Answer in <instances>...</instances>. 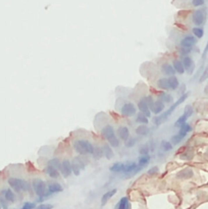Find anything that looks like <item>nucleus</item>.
<instances>
[{
  "label": "nucleus",
  "mask_w": 208,
  "mask_h": 209,
  "mask_svg": "<svg viewBox=\"0 0 208 209\" xmlns=\"http://www.w3.org/2000/svg\"><path fill=\"white\" fill-rule=\"evenodd\" d=\"M74 148L80 155H92L94 146L87 140H77L74 142Z\"/></svg>",
  "instance_id": "nucleus-1"
},
{
  "label": "nucleus",
  "mask_w": 208,
  "mask_h": 209,
  "mask_svg": "<svg viewBox=\"0 0 208 209\" xmlns=\"http://www.w3.org/2000/svg\"><path fill=\"white\" fill-rule=\"evenodd\" d=\"M8 185L10 186L11 189H13L16 192H22V191H29L31 188L30 184L27 181L22 179H18V177H9L7 180Z\"/></svg>",
  "instance_id": "nucleus-2"
},
{
  "label": "nucleus",
  "mask_w": 208,
  "mask_h": 209,
  "mask_svg": "<svg viewBox=\"0 0 208 209\" xmlns=\"http://www.w3.org/2000/svg\"><path fill=\"white\" fill-rule=\"evenodd\" d=\"M207 18V11L206 8H199L193 12L192 15V22L196 27L203 26L206 22Z\"/></svg>",
  "instance_id": "nucleus-3"
},
{
  "label": "nucleus",
  "mask_w": 208,
  "mask_h": 209,
  "mask_svg": "<svg viewBox=\"0 0 208 209\" xmlns=\"http://www.w3.org/2000/svg\"><path fill=\"white\" fill-rule=\"evenodd\" d=\"M32 187H33L34 192L39 196V197H41V196H45V195H47V194H50V193L47 192L46 183H45L44 181H42V180H40V179H34L33 180Z\"/></svg>",
  "instance_id": "nucleus-4"
},
{
  "label": "nucleus",
  "mask_w": 208,
  "mask_h": 209,
  "mask_svg": "<svg viewBox=\"0 0 208 209\" xmlns=\"http://www.w3.org/2000/svg\"><path fill=\"white\" fill-rule=\"evenodd\" d=\"M120 113L123 116L131 117L137 114V108H136L135 104L132 102H127L123 104V106L120 109Z\"/></svg>",
  "instance_id": "nucleus-5"
},
{
  "label": "nucleus",
  "mask_w": 208,
  "mask_h": 209,
  "mask_svg": "<svg viewBox=\"0 0 208 209\" xmlns=\"http://www.w3.org/2000/svg\"><path fill=\"white\" fill-rule=\"evenodd\" d=\"M182 62H183V65H184L185 70H186L189 74H192L195 69V63H194V60H193L192 57L189 56V55H185V56L183 57Z\"/></svg>",
  "instance_id": "nucleus-6"
},
{
  "label": "nucleus",
  "mask_w": 208,
  "mask_h": 209,
  "mask_svg": "<svg viewBox=\"0 0 208 209\" xmlns=\"http://www.w3.org/2000/svg\"><path fill=\"white\" fill-rule=\"evenodd\" d=\"M59 171H60V175H62L63 177H69V175H71V163L69 160H63L62 162H61V166H60V169H59Z\"/></svg>",
  "instance_id": "nucleus-7"
},
{
  "label": "nucleus",
  "mask_w": 208,
  "mask_h": 209,
  "mask_svg": "<svg viewBox=\"0 0 208 209\" xmlns=\"http://www.w3.org/2000/svg\"><path fill=\"white\" fill-rule=\"evenodd\" d=\"M164 108H165V103H163L162 101L160 100H155L154 101V103L152 104V106L150 107V110H151V112H153L154 114H160L161 112H163Z\"/></svg>",
  "instance_id": "nucleus-8"
},
{
  "label": "nucleus",
  "mask_w": 208,
  "mask_h": 209,
  "mask_svg": "<svg viewBox=\"0 0 208 209\" xmlns=\"http://www.w3.org/2000/svg\"><path fill=\"white\" fill-rule=\"evenodd\" d=\"M71 171L75 175H80L81 173V169L84 168V164H82V160L78 157H76L73 161H71Z\"/></svg>",
  "instance_id": "nucleus-9"
},
{
  "label": "nucleus",
  "mask_w": 208,
  "mask_h": 209,
  "mask_svg": "<svg viewBox=\"0 0 208 209\" xmlns=\"http://www.w3.org/2000/svg\"><path fill=\"white\" fill-rule=\"evenodd\" d=\"M198 39L195 36H186L181 41V47H193L197 44Z\"/></svg>",
  "instance_id": "nucleus-10"
},
{
  "label": "nucleus",
  "mask_w": 208,
  "mask_h": 209,
  "mask_svg": "<svg viewBox=\"0 0 208 209\" xmlns=\"http://www.w3.org/2000/svg\"><path fill=\"white\" fill-rule=\"evenodd\" d=\"M63 191V188L60 184L58 183H50L47 186V192L50 194H56V193H60Z\"/></svg>",
  "instance_id": "nucleus-11"
},
{
  "label": "nucleus",
  "mask_w": 208,
  "mask_h": 209,
  "mask_svg": "<svg viewBox=\"0 0 208 209\" xmlns=\"http://www.w3.org/2000/svg\"><path fill=\"white\" fill-rule=\"evenodd\" d=\"M117 137H118V139L123 140V142H125V141L130 137V130H129V128L125 127V126H123V127H119L118 130H117Z\"/></svg>",
  "instance_id": "nucleus-12"
},
{
  "label": "nucleus",
  "mask_w": 208,
  "mask_h": 209,
  "mask_svg": "<svg viewBox=\"0 0 208 209\" xmlns=\"http://www.w3.org/2000/svg\"><path fill=\"white\" fill-rule=\"evenodd\" d=\"M45 173H46L47 175L50 177L51 179H58L59 175H60L59 169L54 168V167L52 166H49V165H47V166L45 167Z\"/></svg>",
  "instance_id": "nucleus-13"
},
{
  "label": "nucleus",
  "mask_w": 208,
  "mask_h": 209,
  "mask_svg": "<svg viewBox=\"0 0 208 209\" xmlns=\"http://www.w3.org/2000/svg\"><path fill=\"white\" fill-rule=\"evenodd\" d=\"M161 72L163 74H165V76H174L176 70H174L172 65H170V63H163V65H161Z\"/></svg>",
  "instance_id": "nucleus-14"
},
{
  "label": "nucleus",
  "mask_w": 208,
  "mask_h": 209,
  "mask_svg": "<svg viewBox=\"0 0 208 209\" xmlns=\"http://www.w3.org/2000/svg\"><path fill=\"white\" fill-rule=\"evenodd\" d=\"M101 135H102V137H103L104 139H106V140H108L109 138L111 137V136L115 135L114 129H113L112 126H109V125L108 126H105L103 129L101 130Z\"/></svg>",
  "instance_id": "nucleus-15"
},
{
  "label": "nucleus",
  "mask_w": 208,
  "mask_h": 209,
  "mask_svg": "<svg viewBox=\"0 0 208 209\" xmlns=\"http://www.w3.org/2000/svg\"><path fill=\"white\" fill-rule=\"evenodd\" d=\"M157 99L160 101H162L163 103H165V104H170V103L174 102V98H172V95H169L168 93L166 92H161L158 94L157 96Z\"/></svg>",
  "instance_id": "nucleus-16"
},
{
  "label": "nucleus",
  "mask_w": 208,
  "mask_h": 209,
  "mask_svg": "<svg viewBox=\"0 0 208 209\" xmlns=\"http://www.w3.org/2000/svg\"><path fill=\"white\" fill-rule=\"evenodd\" d=\"M102 151H103V156L106 159H108V160L112 159L113 156H114L112 147H111L109 144H104L103 146H102Z\"/></svg>",
  "instance_id": "nucleus-17"
},
{
  "label": "nucleus",
  "mask_w": 208,
  "mask_h": 209,
  "mask_svg": "<svg viewBox=\"0 0 208 209\" xmlns=\"http://www.w3.org/2000/svg\"><path fill=\"white\" fill-rule=\"evenodd\" d=\"M157 88L162 91H168L169 90V84H168V78H160L158 79L157 83Z\"/></svg>",
  "instance_id": "nucleus-18"
},
{
  "label": "nucleus",
  "mask_w": 208,
  "mask_h": 209,
  "mask_svg": "<svg viewBox=\"0 0 208 209\" xmlns=\"http://www.w3.org/2000/svg\"><path fill=\"white\" fill-rule=\"evenodd\" d=\"M131 208V203L129 201L127 197H123L117 204L115 205V209H130Z\"/></svg>",
  "instance_id": "nucleus-19"
},
{
  "label": "nucleus",
  "mask_w": 208,
  "mask_h": 209,
  "mask_svg": "<svg viewBox=\"0 0 208 209\" xmlns=\"http://www.w3.org/2000/svg\"><path fill=\"white\" fill-rule=\"evenodd\" d=\"M194 173L191 168H185L183 170H181L180 173L176 175V177L179 179H182V180H187V179H191L193 177Z\"/></svg>",
  "instance_id": "nucleus-20"
},
{
  "label": "nucleus",
  "mask_w": 208,
  "mask_h": 209,
  "mask_svg": "<svg viewBox=\"0 0 208 209\" xmlns=\"http://www.w3.org/2000/svg\"><path fill=\"white\" fill-rule=\"evenodd\" d=\"M150 155L149 154H144V155H140V157L138 158V165L141 166L142 168L146 167L148 164H149V161H150Z\"/></svg>",
  "instance_id": "nucleus-21"
},
{
  "label": "nucleus",
  "mask_w": 208,
  "mask_h": 209,
  "mask_svg": "<svg viewBox=\"0 0 208 209\" xmlns=\"http://www.w3.org/2000/svg\"><path fill=\"white\" fill-rule=\"evenodd\" d=\"M168 84H169V90L172 91L178 90L179 86H180V83H179V80L176 76H168Z\"/></svg>",
  "instance_id": "nucleus-22"
},
{
  "label": "nucleus",
  "mask_w": 208,
  "mask_h": 209,
  "mask_svg": "<svg viewBox=\"0 0 208 209\" xmlns=\"http://www.w3.org/2000/svg\"><path fill=\"white\" fill-rule=\"evenodd\" d=\"M1 194L4 196V197H5V199L7 200L8 202H10V203H12V202L15 201V195H14V193L10 189L2 190Z\"/></svg>",
  "instance_id": "nucleus-23"
},
{
  "label": "nucleus",
  "mask_w": 208,
  "mask_h": 209,
  "mask_svg": "<svg viewBox=\"0 0 208 209\" xmlns=\"http://www.w3.org/2000/svg\"><path fill=\"white\" fill-rule=\"evenodd\" d=\"M116 193H117V190L116 189H112V190H110V191L106 192V193H105L104 195L102 196V198H101V205L104 206L105 204L108 202V200L110 199V198H112Z\"/></svg>",
  "instance_id": "nucleus-24"
},
{
  "label": "nucleus",
  "mask_w": 208,
  "mask_h": 209,
  "mask_svg": "<svg viewBox=\"0 0 208 209\" xmlns=\"http://www.w3.org/2000/svg\"><path fill=\"white\" fill-rule=\"evenodd\" d=\"M172 67H174L176 72H178L179 74H185V72H186L183 62L181 60H178V59L174 60V62H172Z\"/></svg>",
  "instance_id": "nucleus-25"
},
{
  "label": "nucleus",
  "mask_w": 208,
  "mask_h": 209,
  "mask_svg": "<svg viewBox=\"0 0 208 209\" xmlns=\"http://www.w3.org/2000/svg\"><path fill=\"white\" fill-rule=\"evenodd\" d=\"M135 132L139 136H147L150 133V129L147 127V125H140Z\"/></svg>",
  "instance_id": "nucleus-26"
},
{
  "label": "nucleus",
  "mask_w": 208,
  "mask_h": 209,
  "mask_svg": "<svg viewBox=\"0 0 208 209\" xmlns=\"http://www.w3.org/2000/svg\"><path fill=\"white\" fill-rule=\"evenodd\" d=\"M123 167H125V163L123 162H115L113 163L112 165H111L110 167H109V169H110V171H112V173H123Z\"/></svg>",
  "instance_id": "nucleus-27"
},
{
  "label": "nucleus",
  "mask_w": 208,
  "mask_h": 209,
  "mask_svg": "<svg viewBox=\"0 0 208 209\" xmlns=\"http://www.w3.org/2000/svg\"><path fill=\"white\" fill-rule=\"evenodd\" d=\"M138 109H139L141 112H145L146 110L150 109L147 100H146V97H143L142 99H140V101L138 102Z\"/></svg>",
  "instance_id": "nucleus-28"
},
{
  "label": "nucleus",
  "mask_w": 208,
  "mask_h": 209,
  "mask_svg": "<svg viewBox=\"0 0 208 209\" xmlns=\"http://www.w3.org/2000/svg\"><path fill=\"white\" fill-rule=\"evenodd\" d=\"M191 131H192V127H191L189 123H184V125L180 127V130H179V134H180V135H182L183 137L185 138L189 133H190Z\"/></svg>",
  "instance_id": "nucleus-29"
},
{
  "label": "nucleus",
  "mask_w": 208,
  "mask_h": 209,
  "mask_svg": "<svg viewBox=\"0 0 208 209\" xmlns=\"http://www.w3.org/2000/svg\"><path fill=\"white\" fill-rule=\"evenodd\" d=\"M148 119H149V117H147L143 112H141V111L138 112L137 115H136V121L141 123V125H147V123H149Z\"/></svg>",
  "instance_id": "nucleus-30"
},
{
  "label": "nucleus",
  "mask_w": 208,
  "mask_h": 209,
  "mask_svg": "<svg viewBox=\"0 0 208 209\" xmlns=\"http://www.w3.org/2000/svg\"><path fill=\"white\" fill-rule=\"evenodd\" d=\"M172 148H174V145H172V143L169 142V141L163 140L160 143V149H161L162 151H164V152L172 150Z\"/></svg>",
  "instance_id": "nucleus-31"
},
{
  "label": "nucleus",
  "mask_w": 208,
  "mask_h": 209,
  "mask_svg": "<svg viewBox=\"0 0 208 209\" xmlns=\"http://www.w3.org/2000/svg\"><path fill=\"white\" fill-rule=\"evenodd\" d=\"M92 156L95 160H99L102 156H103V151H102V147L96 146L94 147V151L92 153Z\"/></svg>",
  "instance_id": "nucleus-32"
},
{
  "label": "nucleus",
  "mask_w": 208,
  "mask_h": 209,
  "mask_svg": "<svg viewBox=\"0 0 208 209\" xmlns=\"http://www.w3.org/2000/svg\"><path fill=\"white\" fill-rule=\"evenodd\" d=\"M107 142H108V144L110 145L112 148H116V147L119 146V143H120V141H119L118 137H117L116 135H113V136H111V137L109 138L108 140H107Z\"/></svg>",
  "instance_id": "nucleus-33"
},
{
  "label": "nucleus",
  "mask_w": 208,
  "mask_h": 209,
  "mask_svg": "<svg viewBox=\"0 0 208 209\" xmlns=\"http://www.w3.org/2000/svg\"><path fill=\"white\" fill-rule=\"evenodd\" d=\"M192 32H193V35H194L197 39H201L204 36V30H203L202 28H200V27H195V28H193Z\"/></svg>",
  "instance_id": "nucleus-34"
},
{
  "label": "nucleus",
  "mask_w": 208,
  "mask_h": 209,
  "mask_svg": "<svg viewBox=\"0 0 208 209\" xmlns=\"http://www.w3.org/2000/svg\"><path fill=\"white\" fill-rule=\"evenodd\" d=\"M49 166H52L54 167V168H57V169H60V166H61V161L59 160L58 158H53V159H50V160L48 161V164Z\"/></svg>",
  "instance_id": "nucleus-35"
},
{
  "label": "nucleus",
  "mask_w": 208,
  "mask_h": 209,
  "mask_svg": "<svg viewBox=\"0 0 208 209\" xmlns=\"http://www.w3.org/2000/svg\"><path fill=\"white\" fill-rule=\"evenodd\" d=\"M189 117L187 116L186 114H183V115H181L180 117H179L178 119H176V121L174 123V127L176 128H180L181 126H183L184 123H187V119H188Z\"/></svg>",
  "instance_id": "nucleus-36"
},
{
  "label": "nucleus",
  "mask_w": 208,
  "mask_h": 209,
  "mask_svg": "<svg viewBox=\"0 0 208 209\" xmlns=\"http://www.w3.org/2000/svg\"><path fill=\"white\" fill-rule=\"evenodd\" d=\"M136 144H137V138L135 137H131V136H130V137L125 141V146L127 147V148H132V147H134Z\"/></svg>",
  "instance_id": "nucleus-37"
},
{
  "label": "nucleus",
  "mask_w": 208,
  "mask_h": 209,
  "mask_svg": "<svg viewBox=\"0 0 208 209\" xmlns=\"http://www.w3.org/2000/svg\"><path fill=\"white\" fill-rule=\"evenodd\" d=\"M183 140H184V137L178 133V134H176V135L172 136V139H170V142L172 143V145H178V144H180Z\"/></svg>",
  "instance_id": "nucleus-38"
},
{
  "label": "nucleus",
  "mask_w": 208,
  "mask_h": 209,
  "mask_svg": "<svg viewBox=\"0 0 208 209\" xmlns=\"http://www.w3.org/2000/svg\"><path fill=\"white\" fill-rule=\"evenodd\" d=\"M0 205L3 209H8V201L1 193H0Z\"/></svg>",
  "instance_id": "nucleus-39"
},
{
  "label": "nucleus",
  "mask_w": 208,
  "mask_h": 209,
  "mask_svg": "<svg viewBox=\"0 0 208 209\" xmlns=\"http://www.w3.org/2000/svg\"><path fill=\"white\" fill-rule=\"evenodd\" d=\"M150 148L148 145H142L141 147L139 148V153L140 155H144V154H149Z\"/></svg>",
  "instance_id": "nucleus-40"
},
{
  "label": "nucleus",
  "mask_w": 208,
  "mask_h": 209,
  "mask_svg": "<svg viewBox=\"0 0 208 209\" xmlns=\"http://www.w3.org/2000/svg\"><path fill=\"white\" fill-rule=\"evenodd\" d=\"M184 114H186L188 117L192 116V114H193V107L191 106V105H187V106L185 107Z\"/></svg>",
  "instance_id": "nucleus-41"
},
{
  "label": "nucleus",
  "mask_w": 208,
  "mask_h": 209,
  "mask_svg": "<svg viewBox=\"0 0 208 209\" xmlns=\"http://www.w3.org/2000/svg\"><path fill=\"white\" fill-rule=\"evenodd\" d=\"M207 79H208V67L204 70H203V72H202V74H201L200 79H199V82L203 83L204 81H206Z\"/></svg>",
  "instance_id": "nucleus-42"
},
{
  "label": "nucleus",
  "mask_w": 208,
  "mask_h": 209,
  "mask_svg": "<svg viewBox=\"0 0 208 209\" xmlns=\"http://www.w3.org/2000/svg\"><path fill=\"white\" fill-rule=\"evenodd\" d=\"M193 50V47H181V53L182 55H189V53Z\"/></svg>",
  "instance_id": "nucleus-43"
},
{
  "label": "nucleus",
  "mask_w": 208,
  "mask_h": 209,
  "mask_svg": "<svg viewBox=\"0 0 208 209\" xmlns=\"http://www.w3.org/2000/svg\"><path fill=\"white\" fill-rule=\"evenodd\" d=\"M36 207V204L33 203V202H26V203L22 205V209H35Z\"/></svg>",
  "instance_id": "nucleus-44"
},
{
  "label": "nucleus",
  "mask_w": 208,
  "mask_h": 209,
  "mask_svg": "<svg viewBox=\"0 0 208 209\" xmlns=\"http://www.w3.org/2000/svg\"><path fill=\"white\" fill-rule=\"evenodd\" d=\"M205 0H192V4L195 7H200V6L204 5Z\"/></svg>",
  "instance_id": "nucleus-45"
},
{
  "label": "nucleus",
  "mask_w": 208,
  "mask_h": 209,
  "mask_svg": "<svg viewBox=\"0 0 208 209\" xmlns=\"http://www.w3.org/2000/svg\"><path fill=\"white\" fill-rule=\"evenodd\" d=\"M35 209H53L52 204H40L39 206L35 207Z\"/></svg>",
  "instance_id": "nucleus-46"
},
{
  "label": "nucleus",
  "mask_w": 208,
  "mask_h": 209,
  "mask_svg": "<svg viewBox=\"0 0 208 209\" xmlns=\"http://www.w3.org/2000/svg\"><path fill=\"white\" fill-rule=\"evenodd\" d=\"M159 171V169H158V167L157 166H153V167H151V168L148 170V175H156V173Z\"/></svg>",
  "instance_id": "nucleus-47"
},
{
  "label": "nucleus",
  "mask_w": 208,
  "mask_h": 209,
  "mask_svg": "<svg viewBox=\"0 0 208 209\" xmlns=\"http://www.w3.org/2000/svg\"><path fill=\"white\" fill-rule=\"evenodd\" d=\"M207 53H208V42H207V44H206V47L204 48V51H203V53H202V59H205Z\"/></svg>",
  "instance_id": "nucleus-48"
},
{
  "label": "nucleus",
  "mask_w": 208,
  "mask_h": 209,
  "mask_svg": "<svg viewBox=\"0 0 208 209\" xmlns=\"http://www.w3.org/2000/svg\"><path fill=\"white\" fill-rule=\"evenodd\" d=\"M1 208H2V207H1V205H0V209H1Z\"/></svg>",
  "instance_id": "nucleus-49"
}]
</instances>
